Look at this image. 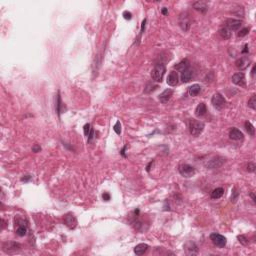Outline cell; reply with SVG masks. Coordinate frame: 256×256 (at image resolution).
<instances>
[{"label":"cell","instance_id":"obj_30","mask_svg":"<svg viewBox=\"0 0 256 256\" xmlns=\"http://www.w3.org/2000/svg\"><path fill=\"white\" fill-rule=\"evenodd\" d=\"M237 239H238V241H239L241 244H243V245H247L248 244V239H247V237L245 236V235H238Z\"/></svg>","mask_w":256,"mask_h":256},{"label":"cell","instance_id":"obj_8","mask_svg":"<svg viewBox=\"0 0 256 256\" xmlns=\"http://www.w3.org/2000/svg\"><path fill=\"white\" fill-rule=\"evenodd\" d=\"M3 250L6 253H13V252H16L20 250V248H21V245L19 243H17V242H13V241H10V242H4L3 243Z\"/></svg>","mask_w":256,"mask_h":256},{"label":"cell","instance_id":"obj_39","mask_svg":"<svg viewBox=\"0 0 256 256\" xmlns=\"http://www.w3.org/2000/svg\"><path fill=\"white\" fill-rule=\"evenodd\" d=\"M30 179H31V176H30V175H25L24 177H22V178H21V181H25L26 182V181H28V180H30Z\"/></svg>","mask_w":256,"mask_h":256},{"label":"cell","instance_id":"obj_37","mask_svg":"<svg viewBox=\"0 0 256 256\" xmlns=\"http://www.w3.org/2000/svg\"><path fill=\"white\" fill-rule=\"evenodd\" d=\"M93 137H94V129H91L89 135H88V142H91V140L93 139Z\"/></svg>","mask_w":256,"mask_h":256},{"label":"cell","instance_id":"obj_11","mask_svg":"<svg viewBox=\"0 0 256 256\" xmlns=\"http://www.w3.org/2000/svg\"><path fill=\"white\" fill-rule=\"evenodd\" d=\"M64 223L66 224V226L70 229H73V228L76 227L77 225V220L73 214L71 213H67L64 217Z\"/></svg>","mask_w":256,"mask_h":256},{"label":"cell","instance_id":"obj_9","mask_svg":"<svg viewBox=\"0 0 256 256\" xmlns=\"http://www.w3.org/2000/svg\"><path fill=\"white\" fill-rule=\"evenodd\" d=\"M231 80L232 82L234 84L238 85V86H241V87H245V85H246V80H245V75L243 72H237L232 75L231 77Z\"/></svg>","mask_w":256,"mask_h":256},{"label":"cell","instance_id":"obj_5","mask_svg":"<svg viewBox=\"0 0 256 256\" xmlns=\"http://www.w3.org/2000/svg\"><path fill=\"white\" fill-rule=\"evenodd\" d=\"M178 170H179V173L181 174L183 177H185V178H189V177L194 176V174H195V172H196L195 168H194L193 166L189 165V164L179 165Z\"/></svg>","mask_w":256,"mask_h":256},{"label":"cell","instance_id":"obj_15","mask_svg":"<svg viewBox=\"0 0 256 256\" xmlns=\"http://www.w3.org/2000/svg\"><path fill=\"white\" fill-rule=\"evenodd\" d=\"M185 251L187 255H196L198 253V248H197L196 244L194 242H187L185 244Z\"/></svg>","mask_w":256,"mask_h":256},{"label":"cell","instance_id":"obj_33","mask_svg":"<svg viewBox=\"0 0 256 256\" xmlns=\"http://www.w3.org/2000/svg\"><path fill=\"white\" fill-rule=\"evenodd\" d=\"M255 168H256L255 163H253V162H249L248 164H247V171H248V172H254V171H255Z\"/></svg>","mask_w":256,"mask_h":256},{"label":"cell","instance_id":"obj_19","mask_svg":"<svg viewBox=\"0 0 256 256\" xmlns=\"http://www.w3.org/2000/svg\"><path fill=\"white\" fill-rule=\"evenodd\" d=\"M148 248H149V246H148L147 244H145V243H140V244H138V245H136V246H135V248H134V253H135L136 255H138V256L143 255L146 251L148 250Z\"/></svg>","mask_w":256,"mask_h":256},{"label":"cell","instance_id":"obj_3","mask_svg":"<svg viewBox=\"0 0 256 256\" xmlns=\"http://www.w3.org/2000/svg\"><path fill=\"white\" fill-rule=\"evenodd\" d=\"M179 26L184 32H187L191 26V18L187 12H183L179 16Z\"/></svg>","mask_w":256,"mask_h":256},{"label":"cell","instance_id":"obj_14","mask_svg":"<svg viewBox=\"0 0 256 256\" xmlns=\"http://www.w3.org/2000/svg\"><path fill=\"white\" fill-rule=\"evenodd\" d=\"M229 137L232 140L238 141V140H242L243 139V133H242L239 129L237 128H231L229 131Z\"/></svg>","mask_w":256,"mask_h":256},{"label":"cell","instance_id":"obj_44","mask_svg":"<svg viewBox=\"0 0 256 256\" xmlns=\"http://www.w3.org/2000/svg\"><path fill=\"white\" fill-rule=\"evenodd\" d=\"M250 196H251L252 200H253L254 202H255V195H254V193H251V194H250Z\"/></svg>","mask_w":256,"mask_h":256},{"label":"cell","instance_id":"obj_43","mask_svg":"<svg viewBox=\"0 0 256 256\" xmlns=\"http://www.w3.org/2000/svg\"><path fill=\"white\" fill-rule=\"evenodd\" d=\"M126 148H127V146H124V147H123V149H122V151H121V154L123 155L124 157L126 156V155H125V149H126Z\"/></svg>","mask_w":256,"mask_h":256},{"label":"cell","instance_id":"obj_7","mask_svg":"<svg viewBox=\"0 0 256 256\" xmlns=\"http://www.w3.org/2000/svg\"><path fill=\"white\" fill-rule=\"evenodd\" d=\"M224 162H225V159L223 158V157L215 156V157H213L212 159H210L209 161L207 162L206 167H207V168H209V169L219 168V167H221L224 164Z\"/></svg>","mask_w":256,"mask_h":256},{"label":"cell","instance_id":"obj_4","mask_svg":"<svg viewBox=\"0 0 256 256\" xmlns=\"http://www.w3.org/2000/svg\"><path fill=\"white\" fill-rule=\"evenodd\" d=\"M211 103H212L215 109L221 110L225 106V104H226V100H225V98L220 93H215L212 96V99H211Z\"/></svg>","mask_w":256,"mask_h":256},{"label":"cell","instance_id":"obj_31","mask_svg":"<svg viewBox=\"0 0 256 256\" xmlns=\"http://www.w3.org/2000/svg\"><path fill=\"white\" fill-rule=\"evenodd\" d=\"M248 32H249V28L245 27V28H242L240 31L237 33V36L238 37H244L245 35H247Z\"/></svg>","mask_w":256,"mask_h":256},{"label":"cell","instance_id":"obj_18","mask_svg":"<svg viewBox=\"0 0 256 256\" xmlns=\"http://www.w3.org/2000/svg\"><path fill=\"white\" fill-rule=\"evenodd\" d=\"M193 8L196 9L197 11L205 13L208 10V4L205 1H195L193 3Z\"/></svg>","mask_w":256,"mask_h":256},{"label":"cell","instance_id":"obj_12","mask_svg":"<svg viewBox=\"0 0 256 256\" xmlns=\"http://www.w3.org/2000/svg\"><path fill=\"white\" fill-rule=\"evenodd\" d=\"M249 63H250V60H249V58L246 57V56H243V57L239 58V59H237L236 62H235L236 67L239 70H245L249 66Z\"/></svg>","mask_w":256,"mask_h":256},{"label":"cell","instance_id":"obj_21","mask_svg":"<svg viewBox=\"0 0 256 256\" xmlns=\"http://www.w3.org/2000/svg\"><path fill=\"white\" fill-rule=\"evenodd\" d=\"M201 91V86L199 84H193L188 88V94L190 96H197Z\"/></svg>","mask_w":256,"mask_h":256},{"label":"cell","instance_id":"obj_26","mask_svg":"<svg viewBox=\"0 0 256 256\" xmlns=\"http://www.w3.org/2000/svg\"><path fill=\"white\" fill-rule=\"evenodd\" d=\"M245 128H246V130L247 132L250 134L251 136H254L255 134V129H254V126L251 124V122H249V121H246L245 122Z\"/></svg>","mask_w":256,"mask_h":256},{"label":"cell","instance_id":"obj_10","mask_svg":"<svg viewBox=\"0 0 256 256\" xmlns=\"http://www.w3.org/2000/svg\"><path fill=\"white\" fill-rule=\"evenodd\" d=\"M225 24H226V28L229 30V31H237V30L242 26V21H240V20H238V19L231 18V19H227Z\"/></svg>","mask_w":256,"mask_h":256},{"label":"cell","instance_id":"obj_38","mask_svg":"<svg viewBox=\"0 0 256 256\" xmlns=\"http://www.w3.org/2000/svg\"><path fill=\"white\" fill-rule=\"evenodd\" d=\"M40 150H41V147H40L39 145H37V144H35V145H34L33 147H32V151H33V152H39Z\"/></svg>","mask_w":256,"mask_h":256},{"label":"cell","instance_id":"obj_34","mask_svg":"<svg viewBox=\"0 0 256 256\" xmlns=\"http://www.w3.org/2000/svg\"><path fill=\"white\" fill-rule=\"evenodd\" d=\"M83 129H84V134L87 136L88 137V135H89V133H90V131H91V125L89 124V123H87V124H85L84 125V127H83Z\"/></svg>","mask_w":256,"mask_h":256},{"label":"cell","instance_id":"obj_24","mask_svg":"<svg viewBox=\"0 0 256 256\" xmlns=\"http://www.w3.org/2000/svg\"><path fill=\"white\" fill-rule=\"evenodd\" d=\"M61 106H62V101H61L60 92L58 91L57 96H56V112H57L58 116H60V113H61Z\"/></svg>","mask_w":256,"mask_h":256},{"label":"cell","instance_id":"obj_36","mask_svg":"<svg viewBox=\"0 0 256 256\" xmlns=\"http://www.w3.org/2000/svg\"><path fill=\"white\" fill-rule=\"evenodd\" d=\"M102 198H103V200H105V201H109L110 200V194L107 192H104L102 194Z\"/></svg>","mask_w":256,"mask_h":256},{"label":"cell","instance_id":"obj_17","mask_svg":"<svg viewBox=\"0 0 256 256\" xmlns=\"http://www.w3.org/2000/svg\"><path fill=\"white\" fill-rule=\"evenodd\" d=\"M178 83V73L176 71H170L167 77V84L170 86H175Z\"/></svg>","mask_w":256,"mask_h":256},{"label":"cell","instance_id":"obj_22","mask_svg":"<svg viewBox=\"0 0 256 256\" xmlns=\"http://www.w3.org/2000/svg\"><path fill=\"white\" fill-rule=\"evenodd\" d=\"M223 194H224V189L222 187H218V188H215L212 192H211V198L219 199L220 197H222Z\"/></svg>","mask_w":256,"mask_h":256},{"label":"cell","instance_id":"obj_25","mask_svg":"<svg viewBox=\"0 0 256 256\" xmlns=\"http://www.w3.org/2000/svg\"><path fill=\"white\" fill-rule=\"evenodd\" d=\"M26 232H27V228L24 225H19L16 229V234L20 237H23L24 235H26Z\"/></svg>","mask_w":256,"mask_h":256},{"label":"cell","instance_id":"obj_2","mask_svg":"<svg viewBox=\"0 0 256 256\" xmlns=\"http://www.w3.org/2000/svg\"><path fill=\"white\" fill-rule=\"evenodd\" d=\"M204 126L205 125H204L202 121H198V120H196V119H190L189 123H188L190 134L193 136H198L199 134L202 133Z\"/></svg>","mask_w":256,"mask_h":256},{"label":"cell","instance_id":"obj_28","mask_svg":"<svg viewBox=\"0 0 256 256\" xmlns=\"http://www.w3.org/2000/svg\"><path fill=\"white\" fill-rule=\"evenodd\" d=\"M248 106L250 107L251 109H253V110H255L256 109V96L253 94L251 96L250 99L248 100Z\"/></svg>","mask_w":256,"mask_h":256},{"label":"cell","instance_id":"obj_41","mask_svg":"<svg viewBox=\"0 0 256 256\" xmlns=\"http://www.w3.org/2000/svg\"><path fill=\"white\" fill-rule=\"evenodd\" d=\"M255 68L256 66L253 65V68H252V70H251V75H252V77H254V74H255Z\"/></svg>","mask_w":256,"mask_h":256},{"label":"cell","instance_id":"obj_23","mask_svg":"<svg viewBox=\"0 0 256 256\" xmlns=\"http://www.w3.org/2000/svg\"><path fill=\"white\" fill-rule=\"evenodd\" d=\"M219 34H220V36L222 37L223 39H230V38H231V32L226 28V27L220 28Z\"/></svg>","mask_w":256,"mask_h":256},{"label":"cell","instance_id":"obj_20","mask_svg":"<svg viewBox=\"0 0 256 256\" xmlns=\"http://www.w3.org/2000/svg\"><path fill=\"white\" fill-rule=\"evenodd\" d=\"M207 112V107L205 103H203V102H201L198 105H197V107L195 109V115L198 116V117H202L206 114Z\"/></svg>","mask_w":256,"mask_h":256},{"label":"cell","instance_id":"obj_6","mask_svg":"<svg viewBox=\"0 0 256 256\" xmlns=\"http://www.w3.org/2000/svg\"><path fill=\"white\" fill-rule=\"evenodd\" d=\"M210 239L212 241V243L215 245V246L222 248L226 245V238H225L223 235H221L219 233H212L210 235Z\"/></svg>","mask_w":256,"mask_h":256},{"label":"cell","instance_id":"obj_35","mask_svg":"<svg viewBox=\"0 0 256 256\" xmlns=\"http://www.w3.org/2000/svg\"><path fill=\"white\" fill-rule=\"evenodd\" d=\"M123 17L126 20H130L132 18V14L129 11H124L123 12Z\"/></svg>","mask_w":256,"mask_h":256},{"label":"cell","instance_id":"obj_13","mask_svg":"<svg viewBox=\"0 0 256 256\" xmlns=\"http://www.w3.org/2000/svg\"><path fill=\"white\" fill-rule=\"evenodd\" d=\"M192 75H193V71H192V69H191L190 67L184 68V69L181 71V80H182V82H184V83L189 82V81L191 80V78H192Z\"/></svg>","mask_w":256,"mask_h":256},{"label":"cell","instance_id":"obj_1","mask_svg":"<svg viewBox=\"0 0 256 256\" xmlns=\"http://www.w3.org/2000/svg\"><path fill=\"white\" fill-rule=\"evenodd\" d=\"M166 72V67L164 64H156L151 71V78L155 82H161Z\"/></svg>","mask_w":256,"mask_h":256},{"label":"cell","instance_id":"obj_32","mask_svg":"<svg viewBox=\"0 0 256 256\" xmlns=\"http://www.w3.org/2000/svg\"><path fill=\"white\" fill-rule=\"evenodd\" d=\"M113 130L116 132V134H118V135L121 133V124H120V122H119V121L116 122L115 125L113 126Z\"/></svg>","mask_w":256,"mask_h":256},{"label":"cell","instance_id":"obj_29","mask_svg":"<svg viewBox=\"0 0 256 256\" xmlns=\"http://www.w3.org/2000/svg\"><path fill=\"white\" fill-rule=\"evenodd\" d=\"M186 67H189V62H188V60L185 59V60H183L182 62H180L178 65H176L175 68L176 69H180V70H183L184 68H186Z\"/></svg>","mask_w":256,"mask_h":256},{"label":"cell","instance_id":"obj_42","mask_svg":"<svg viewBox=\"0 0 256 256\" xmlns=\"http://www.w3.org/2000/svg\"><path fill=\"white\" fill-rule=\"evenodd\" d=\"M167 12H168V10H167V8H166V7H164V8L162 9V14H163V15H166V14H167Z\"/></svg>","mask_w":256,"mask_h":256},{"label":"cell","instance_id":"obj_40","mask_svg":"<svg viewBox=\"0 0 256 256\" xmlns=\"http://www.w3.org/2000/svg\"><path fill=\"white\" fill-rule=\"evenodd\" d=\"M241 53H242V54L248 53V45H247V44H245V45H244V49L241 51Z\"/></svg>","mask_w":256,"mask_h":256},{"label":"cell","instance_id":"obj_27","mask_svg":"<svg viewBox=\"0 0 256 256\" xmlns=\"http://www.w3.org/2000/svg\"><path fill=\"white\" fill-rule=\"evenodd\" d=\"M238 196H239V192L237 191L236 187H234L233 189H232V194H231V202L235 203L236 201L238 200Z\"/></svg>","mask_w":256,"mask_h":256},{"label":"cell","instance_id":"obj_16","mask_svg":"<svg viewBox=\"0 0 256 256\" xmlns=\"http://www.w3.org/2000/svg\"><path fill=\"white\" fill-rule=\"evenodd\" d=\"M172 95H173V90L168 88V89H165L161 94L159 95V100H160V102H162V103L165 104L170 99H171Z\"/></svg>","mask_w":256,"mask_h":256}]
</instances>
